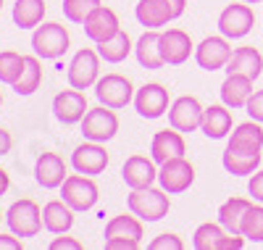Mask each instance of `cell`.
Instances as JSON below:
<instances>
[{
	"mask_svg": "<svg viewBox=\"0 0 263 250\" xmlns=\"http://www.w3.org/2000/svg\"><path fill=\"white\" fill-rule=\"evenodd\" d=\"M129 211L140 216L142 221H161L168 213V195L166 190H156V187H140L132 190L129 195Z\"/></svg>",
	"mask_w": 263,
	"mask_h": 250,
	"instance_id": "obj_1",
	"label": "cell"
},
{
	"mask_svg": "<svg viewBox=\"0 0 263 250\" xmlns=\"http://www.w3.org/2000/svg\"><path fill=\"white\" fill-rule=\"evenodd\" d=\"M6 219H8V226L16 237H34L42 229V224H45L42 221V213H40V206L29 198L16 200L8 208Z\"/></svg>",
	"mask_w": 263,
	"mask_h": 250,
	"instance_id": "obj_2",
	"label": "cell"
},
{
	"mask_svg": "<svg viewBox=\"0 0 263 250\" xmlns=\"http://www.w3.org/2000/svg\"><path fill=\"white\" fill-rule=\"evenodd\" d=\"M116 132H119V119H116V113L108 108V105H100V108H92V111L84 113V119H82V134H84L87 140L105 142V140H111Z\"/></svg>",
	"mask_w": 263,
	"mask_h": 250,
	"instance_id": "obj_3",
	"label": "cell"
},
{
	"mask_svg": "<svg viewBox=\"0 0 263 250\" xmlns=\"http://www.w3.org/2000/svg\"><path fill=\"white\" fill-rule=\"evenodd\" d=\"M32 48L40 58H58L69 50V32L61 24H42L32 37Z\"/></svg>",
	"mask_w": 263,
	"mask_h": 250,
	"instance_id": "obj_4",
	"label": "cell"
},
{
	"mask_svg": "<svg viewBox=\"0 0 263 250\" xmlns=\"http://www.w3.org/2000/svg\"><path fill=\"white\" fill-rule=\"evenodd\" d=\"M158 182H161V187H163L168 195L184 192V190L192 185V182H195V169H192L190 161H184V155L171 158V161L161 164Z\"/></svg>",
	"mask_w": 263,
	"mask_h": 250,
	"instance_id": "obj_5",
	"label": "cell"
},
{
	"mask_svg": "<svg viewBox=\"0 0 263 250\" xmlns=\"http://www.w3.org/2000/svg\"><path fill=\"white\" fill-rule=\"evenodd\" d=\"M255 24V13L253 8L242 6V3H232L221 11L218 16V32L229 40H237V37H245Z\"/></svg>",
	"mask_w": 263,
	"mask_h": 250,
	"instance_id": "obj_6",
	"label": "cell"
},
{
	"mask_svg": "<svg viewBox=\"0 0 263 250\" xmlns=\"http://www.w3.org/2000/svg\"><path fill=\"white\" fill-rule=\"evenodd\" d=\"M61 195H63V200L69 203L74 211H87V208H92L95 203H98V187H95V182L87 179V176H79V174L66 176Z\"/></svg>",
	"mask_w": 263,
	"mask_h": 250,
	"instance_id": "obj_7",
	"label": "cell"
},
{
	"mask_svg": "<svg viewBox=\"0 0 263 250\" xmlns=\"http://www.w3.org/2000/svg\"><path fill=\"white\" fill-rule=\"evenodd\" d=\"M95 95L108 108H124L132 100V82L121 74H105L95 82Z\"/></svg>",
	"mask_w": 263,
	"mask_h": 250,
	"instance_id": "obj_8",
	"label": "cell"
},
{
	"mask_svg": "<svg viewBox=\"0 0 263 250\" xmlns=\"http://www.w3.org/2000/svg\"><path fill=\"white\" fill-rule=\"evenodd\" d=\"M98 74H100L98 56L84 48L74 56V61L69 66V84L77 87V90H90L98 82Z\"/></svg>",
	"mask_w": 263,
	"mask_h": 250,
	"instance_id": "obj_9",
	"label": "cell"
},
{
	"mask_svg": "<svg viewBox=\"0 0 263 250\" xmlns=\"http://www.w3.org/2000/svg\"><path fill=\"white\" fill-rule=\"evenodd\" d=\"M203 116H205V111L203 105L197 103L195 98H179L177 103L171 105L168 111V121L174 129H179V132H195L197 127H203Z\"/></svg>",
	"mask_w": 263,
	"mask_h": 250,
	"instance_id": "obj_10",
	"label": "cell"
},
{
	"mask_svg": "<svg viewBox=\"0 0 263 250\" xmlns=\"http://www.w3.org/2000/svg\"><path fill=\"white\" fill-rule=\"evenodd\" d=\"M53 113L61 124H77L84 119L87 113V100L82 95V90H63L61 95H55L53 100Z\"/></svg>",
	"mask_w": 263,
	"mask_h": 250,
	"instance_id": "obj_11",
	"label": "cell"
},
{
	"mask_svg": "<svg viewBox=\"0 0 263 250\" xmlns=\"http://www.w3.org/2000/svg\"><path fill=\"white\" fill-rule=\"evenodd\" d=\"M195 58H197V63H200L203 69L216 72V69H224V66L229 63L232 48H229L227 37H205L200 42V48H197Z\"/></svg>",
	"mask_w": 263,
	"mask_h": 250,
	"instance_id": "obj_12",
	"label": "cell"
},
{
	"mask_svg": "<svg viewBox=\"0 0 263 250\" xmlns=\"http://www.w3.org/2000/svg\"><path fill=\"white\" fill-rule=\"evenodd\" d=\"M135 105H137V113L145 119H158L166 113L168 108V90L161 87V84H145L137 98H135Z\"/></svg>",
	"mask_w": 263,
	"mask_h": 250,
	"instance_id": "obj_13",
	"label": "cell"
},
{
	"mask_svg": "<svg viewBox=\"0 0 263 250\" xmlns=\"http://www.w3.org/2000/svg\"><path fill=\"white\" fill-rule=\"evenodd\" d=\"M190 53H192V40H190L187 32H182V29L161 32V56H163L166 63L179 66L190 58Z\"/></svg>",
	"mask_w": 263,
	"mask_h": 250,
	"instance_id": "obj_14",
	"label": "cell"
},
{
	"mask_svg": "<svg viewBox=\"0 0 263 250\" xmlns=\"http://www.w3.org/2000/svg\"><path fill=\"white\" fill-rule=\"evenodd\" d=\"M71 164L79 174H100L108 166V153L105 148H100L98 142H84L71 153Z\"/></svg>",
	"mask_w": 263,
	"mask_h": 250,
	"instance_id": "obj_15",
	"label": "cell"
},
{
	"mask_svg": "<svg viewBox=\"0 0 263 250\" xmlns=\"http://www.w3.org/2000/svg\"><path fill=\"white\" fill-rule=\"evenodd\" d=\"M116 32H119V19H116V13L111 8L98 6L84 21V34L90 40H95V42H103L108 37H114Z\"/></svg>",
	"mask_w": 263,
	"mask_h": 250,
	"instance_id": "obj_16",
	"label": "cell"
},
{
	"mask_svg": "<svg viewBox=\"0 0 263 250\" xmlns=\"http://www.w3.org/2000/svg\"><path fill=\"white\" fill-rule=\"evenodd\" d=\"M34 176L42 187H61L66 182V164L58 153H42L37 158V166H34Z\"/></svg>",
	"mask_w": 263,
	"mask_h": 250,
	"instance_id": "obj_17",
	"label": "cell"
},
{
	"mask_svg": "<svg viewBox=\"0 0 263 250\" xmlns=\"http://www.w3.org/2000/svg\"><path fill=\"white\" fill-rule=\"evenodd\" d=\"M150 153H153V161L156 164H166L171 158H179L184 155V140L179 129H163L153 137V145H150Z\"/></svg>",
	"mask_w": 263,
	"mask_h": 250,
	"instance_id": "obj_18",
	"label": "cell"
},
{
	"mask_svg": "<svg viewBox=\"0 0 263 250\" xmlns=\"http://www.w3.org/2000/svg\"><path fill=\"white\" fill-rule=\"evenodd\" d=\"M124 174V182L132 187V190H140V187H150L153 182L158 179V171L153 166V161H147L145 155H132L129 161L124 164L121 169Z\"/></svg>",
	"mask_w": 263,
	"mask_h": 250,
	"instance_id": "obj_19",
	"label": "cell"
},
{
	"mask_svg": "<svg viewBox=\"0 0 263 250\" xmlns=\"http://www.w3.org/2000/svg\"><path fill=\"white\" fill-rule=\"evenodd\" d=\"M253 95V77L248 74H229L221 84V100L229 108H245Z\"/></svg>",
	"mask_w": 263,
	"mask_h": 250,
	"instance_id": "obj_20",
	"label": "cell"
},
{
	"mask_svg": "<svg viewBox=\"0 0 263 250\" xmlns=\"http://www.w3.org/2000/svg\"><path fill=\"white\" fill-rule=\"evenodd\" d=\"M42 221H45V229L53 235H63L71 229L74 224V208L66 200H50L45 208H42Z\"/></svg>",
	"mask_w": 263,
	"mask_h": 250,
	"instance_id": "obj_21",
	"label": "cell"
},
{
	"mask_svg": "<svg viewBox=\"0 0 263 250\" xmlns=\"http://www.w3.org/2000/svg\"><path fill=\"white\" fill-rule=\"evenodd\" d=\"M263 69V56L255 48H237L227 63V74H248L253 79L260 77Z\"/></svg>",
	"mask_w": 263,
	"mask_h": 250,
	"instance_id": "obj_22",
	"label": "cell"
},
{
	"mask_svg": "<svg viewBox=\"0 0 263 250\" xmlns=\"http://www.w3.org/2000/svg\"><path fill=\"white\" fill-rule=\"evenodd\" d=\"M253 203L248 198H229L221 208H218V224L232 235H242V219Z\"/></svg>",
	"mask_w": 263,
	"mask_h": 250,
	"instance_id": "obj_23",
	"label": "cell"
},
{
	"mask_svg": "<svg viewBox=\"0 0 263 250\" xmlns=\"http://www.w3.org/2000/svg\"><path fill=\"white\" fill-rule=\"evenodd\" d=\"M260 164V153H250V150H239V148H227L224 150V169L234 176H248L258 169Z\"/></svg>",
	"mask_w": 263,
	"mask_h": 250,
	"instance_id": "obj_24",
	"label": "cell"
},
{
	"mask_svg": "<svg viewBox=\"0 0 263 250\" xmlns=\"http://www.w3.org/2000/svg\"><path fill=\"white\" fill-rule=\"evenodd\" d=\"M135 50H137V61L145 66V69H161V66L166 63L163 56H161V32H156V29L145 32Z\"/></svg>",
	"mask_w": 263,
	"mask_h": 250,
	"instance_id": "obj_25",
	"label": "cell"
},
{
	"mask_svg": "<svg viewBox=\"0 0 263 250\" xmlns=\"http://www.w3.org/2000/svg\"><path fill=\"white\" fill-rule=\"evenodd\" d=\"M174 16L168 11V3L166 0H140L137 3V21L142 27H150V29H156V27H163L168 24Z\"/></svg>",
	"mask_w": 263,
	"mask_h": 250,
	"instance_id": "obj_26",
	"label": "cell"
},
{
	"mask_svg": "<svg viewBox=\"0 0 263 250\" xmlns=\"http://www.w3.org/2000/svg\"><path fill=\"white\" fill-rule=\"evenodd\" d=\"M229 145L232 148H239V150H250V153H260L263 148V129H260V121H245L239 124L232 137H229Z\"/></svg>",
	"mask_w": 263,
	"mask_h": 250,
	"instance_id": "obj_27",
	"label": "cell"
},
{
	"mask_svg": "<svg viewBox=\"0 0 263 250\" xmlns=\"http://www.w3.org/2000/svg\"><path fill=\"white\" fill-rule=\"evenodd\" d=\"M211 140H221L232 132V113L224 105H211L203 116V127H200Z\"/></svg>",
	"mask_w": 263,
	"mask_h": 250,
	"instance_id": "obj_28",
	"label": "cell"
},
{
	"mask_svg": "<svg viewBox=\"0 0 263 250\" xmlns=\"http://www.w3.org/2000/svg\"><path fill=\"white\" fill-rule=\"evenodd\" d=\"M129 50H132V40H129V34L121 32V29H119L114 37L98 42V53H100V58L108 61V63H121V61L129 56Z\"/></svg>",
	"mask_w": 263,
	"mask_h": 250,
	"instance_id": "obj_29",
	"label": "cell"
},
{
	"mask_svg": "<svg viewBox=\"0 0 263 250\" xmlns=\"http://www.w3.org/2000/svg\"><path fill=\"white\" fill-rule=\"evenodd\" d=\"M42 16H45V3H42V0H16V6H13L16 27L32 29L42 21Z\"/></svg>",
	"mask_w": 263,
	"mask_h": 250,
	"instance_id": "obj_30",
	"label": "cell"
},
{
	"mask_svg": "<svg viewBox=\"0 0 263 250\" xmlns=\"http://www.w3.org/2000/svg\"><path fill=\"white\" fill-rule=\"evenodd\" d=\"M40 82H42V69H40V61H37V58H24V69H21L18 79L13 82L16 95L27 98V95L37 93Z\"/></svg>",
	"mask_w": 263,
	"mask_h": 250,
	"instance_id": "obj_31",
	"label": "cell"
},
{
	"mask_svg": "<svg viewBox=\"0 0 263 250\" xmlns=\"http://www.w3.org/2000/svg\"><path fill=\"white\" fill-rule=\"evenodd\" d=\"M114 237H129V240H140L142 237V224L135 216H114L105 226V240Z\"/></svg>",
	"mask_w": 263,
	"mask_h": 250,
	"instance_id": "obj_32",
	"label": "cell"
},
{
	"mask_svg": "<svg viewBox=\"0 0 263 250\" xmlns=\"http://www.w3.org/2000/svg\"><path fill=\"white\" fill-rule=\"evenodd\" d=\"M221 237H224L221 224H200L197 232H195L192 245H195V250H218Z\"/></svg>",
	"mask_w": 263,
	"mask_h": 250,
	"instance_id": "obj_33",
	"label": "cell"
},
{
	"mask_svg": "<svg viewBox=\"0 0 263 250\" xmlns=\"http://www.w3.org/2000/svg\"><path fill=\"white\" fill-rule=\"evenodd\" d=\"M100 6V0H63V13L74 24H84L87 16Z\"/></svg>",
	"mask_w": 263,
	"mask_h": 250,
	"instance_id": "obj_34",
	"label": "cell"
},
{
	"mask_svg": "<svg viewBox=\"0 0 263 250\" xmlns=\"http://www.w3.org/2000/svg\"><path fill=\"white\" fill-rule=\"evenodd\" d=\"M21 69H24V56H18V53H13V50L0 53V82L13 84V82L18 79Z\"/></svg>",
	"mask_w": 263,
	"mask_h": 250,
	"instance_id": "obj_35",
	"label": "cell"
},
{
	"mask_svg": "<svg viewBox=\"0 0 263 250\" xmlns=\"http://www.w3.org/2000/svg\"><path fill=\"white\" fill-rule=\"evenodd\" d=\"M242 235L253 242H263V206H250L242 219Z\"/></svg>",
	"mask_w": 263,
	"mask_h": 250,
	"instance_id": "obj_36",
	"label": "cell"
},
{
	"mask_svg": "<svg viewBox=\"0 0 263 250\" xmlns=\"http://www.w3.org/2000/svg\"><path fill=\"white\" fill-rule=\"evenodd\" d=\"M184 242L177 237V235H161L150 242V250H182Z\"/></svg>",
	"mask_w": 263,
	"mask_h": 250,
	"instance_id": "obj_37",
	"label": "cell"
},
{
	"mask_svg": "<svg viewBox=\"0 0 263 250\" xmlns=\"http://www.w3.org/2000/svg\"><path fill=\"white\" fill-rule=\"evenodd\" d=\"M245 108H248V113H250V119L263 121V90H258V93L250 95V100H248Z\"/></svg>",
	"mask_w": 263,
	"mask_h": 250,
	"instance_id": "obj_38",
	"label": "cell"
},
{
	"mask_svg": "<svg viewBox=\"0 0 263 250\" xmlns=\"http://www.w3.org/2000/svg\"><path fill=\"white\" fill-rule=\"evenodd\" d=\"M140 240H129V237H114L105 240V250H137Z\"/></svg>",
	"mask_w": 263,
	"mask_h": 250,
	"instance_id": "obj_39",
	"label": "cell"
},
{
	"mask_svg": "<svg viewBox=\"0 0 263 250\" xmlns=\"http://www.w3.org/2000/svg\"><path fill=\"white\" fill-rule=\"evenodd\" d=\"M245 245V235H224L221 242H218V250H239Z\"/></svg>",
	"mask_w": 263,
	"mask_h": 250,
	"instance_id": "obj_40",
	"label": "cell"
},
{
	"mask_svg": "<svg viewBox=\"0 0 263 250\" xmlns=\"http://www.w3.org/2000/svg\"><path fill=\"white\" fill-rule=\"evenodd\" d=\"M248 190H250V195H253L255 200H260V203H263V171H258V174H253V176H250Z\"/></svg>",
	"mask_w": 263,
	"mask_h": 250,
	"instance_id": "obj_41",
	"label": "cell"
},
{
	"mask_svg": "<svg viewBox=\"0 0 263 250\" xmlns=\"http://www.w3.org/2000/svg\"><path fill=\"white\" fill-rule=\"evenodd\" d=\"M50 250H82V245L71 237H55L50 242Z\"/></svg>",
	"mask_w": 263,
	"mask_h": 250,
	"instance_id": "obj_42",
	"label": "cell"
},
{
	"mask_svg": "<svg viewBox=\"0 0 263 250\" xmlns=\"http://www.w3.org/2000/svg\"><path fill=\"white\" fill-rule=\"evenodd\" d=\"M0 250H21V242L11 235H0Z\"/></svg>",
	"mask_w": 263,
	"mask_h": 250,
	"instance_id": "obj_43",
	"label": "cell"
},
{
	"mask_svg": "<svg viewBox=\"0 0 263 250\" xmlns=\"http://www.w3.org/2000/svg\"><path fill=\"white\" fill-rule=\"evenodd\" d=\"M166 3H168V11H171V16H174V19H179V16L184 13L187 0H166Z\"/></svg>",
	"mask_w": 263,
	"mask_h": 250,
	"instance_id": "obj_44",
	"label": "cell"
},
{
	"mask_svg": "<svg viewBox=\"0 0 263 250\" xmlns=\"http://www.w3.org/2000/svg\"><path fill=\"white\" fill-rule=\"evenodd\" d=\"M11 150V134L6 129H0V155H6Z\"/></svg>",
	"mask_w": 263,
	"mask_h": 250,
	"instance_id": "obj_45",
	"label": "cell"
},
{
	"mask_svg": "<svg viewBox=\"0 0 263 250\" xmlns=\"http://www.w3.org/2000/svg\"><path fill=\"white\" fill-rule=\"evenodd\" d=\"M8 190V174L3 171V169H0V195H3Z\"/></svg>",
	"mask_w": 263,
	"mask_h": 250,
	"instance_id": "obj_46",
	"label": "cell"
},
{
	"mask_svg": "<svg viewBox=\"0 0 263 250\" xmlns=\"http://www.w3.org/2000/svg\"><path fill=\"white\" fill-rule=\"evenodd\" d=\"M242 3H260V0H242Z\"/></svg>",
	"mask_w": 263,
	"mask_h": 250,
	"instance_id": "obj_47",
	"label": "cell"
},
{
	"mask_svg": "<svg viewBox=\"0 0 263 250\" xmlns=\"http://www.w3.org/2000/svg\"><path fill=\"white\" fill-rule=\"evenodd\" d=\"M0 6H3V0H0Z\"/></svg>",
	"mask_w": 263,
	"mask_h": 250,
	"instance_id": "obj_48",
	"label": "cell"
},
{
	"mask_svg": "<svg viewBox=\"0 0 263 250\" xmlns=\"http://www.w3.org/2000/svg\"><path fill=\"white\" fill-rule=\"evenodd\" d=\"M0 103H3V98H0Z\"/></svg>",
	"mask_w": 263,
	"mask_h": 250,
	"instance_id": "obj_49",
	"label": "cell"
}]
</instances>
